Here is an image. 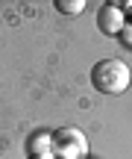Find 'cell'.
<instances>
[{
    "instance_id": "obj_1",
    "label": "cell",
    "mask_w": 132,
    "mask_h": 159,
    "mask_svg": "<svg viewBox=\"0 0 132 159\" xmlns=\"http://www.w3.org/2000/svg\"><path fill=\"white\" fill-rule=\"evenodd\" d=\"M132 83L129 65L121 59H100L91 68V85L100 94H123Z\"/></svg>"
},
{
    "instance_id": "obj_2",
    "label": "cell",
    "mask_w": 132,
    "mask_h": 159,
    "mask_svg": "<svg viewBox=\"0 0 132 159\" xmlns=\"http://www.w3.org/2000/svg\"><path fill=\"white\" fill-rule=\"evenodd\" d=\"M50 150L59 159H82L88 153V139L79 127H62L50 136Z\"/></svg>"
},
{
    "instance_id": "obj_3",
    "label": "cell",
    "mask_w": 132,
    "mask_h": 159,
    "mask_svg": "<svg viewBox=\"0 0 132 159\" xmlns=\"http://www.w3.org/2000/svg\"><path fill=\"white\" fill-rule=\"evenodd\" d=\"M123 27H126V18H123V9L121 6H115V3H103L100 6V12H97V30L103 35H121L123 33Z\"/></svg>"
},
{
    "instance_id": "obj_4",
    "label": "cell",
    "mask_w": 132,
    "mask_h": 159,
    "mask_svg": "<svg viewBox=\"0 0 132 159\" xmlns=\"http://www.w3.org/2000/svg\"><path fill=\"white\" fill-rule=\"evenodd\" d=\"M56 9L62 15H79L85 9V0H56Z\"/></svg>"
},
{
    "instance_id": "obj_5",
    "label": "cell",
    "mask_w": 132,
    "mask_h": 159,
    "mask_svg": "<svg viewBox=\"0 0 132 159\" xmlns=\"http://www.w3.org/2000/svg\"><path fill=\"white\" fill-rule=\"evenodd\" d=\"M123 33H126V35H129V39H126V41H129V44H132V27H123Z\"/></svg>"
},
{
    "instance_id": "obj_6",
    "label": "cell",
    "mask_w": 132,
    "mask_h": 159,
    "mask_svg": "<svg viewBox=\"0 0 132 159\" xmlns=\"http://www.w3.org/2000/svg\"><path fill=\"white\" fill-rule=\"evenodd\" d=\"M27 159H41V156H27Z\"/></svg>"
}]
</instances>
